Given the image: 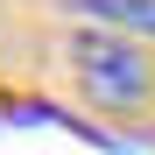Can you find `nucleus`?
Masks as SVG:
<instances>
[{
  "label": "nucleus",
  "instance_id": "f257e3e1",
  "mask_svg": "<svg viewBox=\"0 0 155 155\" xmlns=\"http://www.w3.org/2000/svg\"><path fill=\"white\" fill-rule=\"evenodd\" d=\"M71 71H78V85H85V99H99V106H113V113L141 106L155 92V64L134 42H120V35H78L71 42Z\"/></svg>",
  "mask_w": 155,
  "mask_h": 155
},
{
  "label": "nucleus",
  "instance_id": "f03ea898",
  "mask_svg": "<svg viewBox=\"0 0 155 155\" xmlns=\"http://www.w3.org/2000/svg\"><path fill=\"white\" fill-rule=\"evenodd\" d=\"M85 7H92L99 21H113V28H141V35H155V0H85Z\"/></svg>",
  "mask_w": 155,
  "mask_h": 155
}]
</instances>
